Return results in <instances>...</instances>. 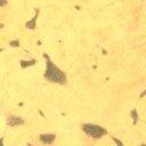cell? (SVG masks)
Listing matches in <instances>:
<instances>
[{"label": "cell", "instance_id": "cell-2", "mask_svg": "<svg viewBox=\"0 0 146 146\" xmlns=\"http://www.w3.org/2000/svg\"><path fill=\"white\" fill-rule=\"evenodd\" d=\"M83 129L89 136H91L94 138H99L105 133V130L103 128H100L98 125H94V124H86Z\"/></svg>", "mask_w": 146, "mask_h": 146}, {"label": "cell", "instance_id": "cell-4", "mask_svg": "<svg viewBox=\"0 0 146 146\" xmlns=\"http://www.w3.org/2000/svg\"><path fill=\"white\" fill-rule=\"evenodd\" d=\"M0 144H1V141H0Z\"/></svg>", "mask_w": 146, "mask_h": 146}, {"label": "cell", "instance_id": "cell-3", "mask_svg": "<svg viewBox=\"0 0 146 146\" xmlns=\"http://www.w3.org/2000/svg\"><path fill=\"white\" fill-rule=\"evenodd\" d=\"M41 139H42V141H44V143H51V141L55 139V136H51V135L41 136Z\"/></svg>", "mask_w": 146, "mask_h": 146}, {"label": "cell", "instance_id": "cell-1", "mask_svg": "<svg viewBox=\"0 0 146 146\" xmlns=\"http://www.w3.org/2000/svg\"><path fill=\"white\" fill-rule=\"evenodd\" d=\"M46 78L51 80V81L59 82V83H63L65 81V75L63 74V72H60L50 62H48V68H47V72H46Z\"/></svg>", "mask_w": 146, "mask_h": 146}]
</instances>
